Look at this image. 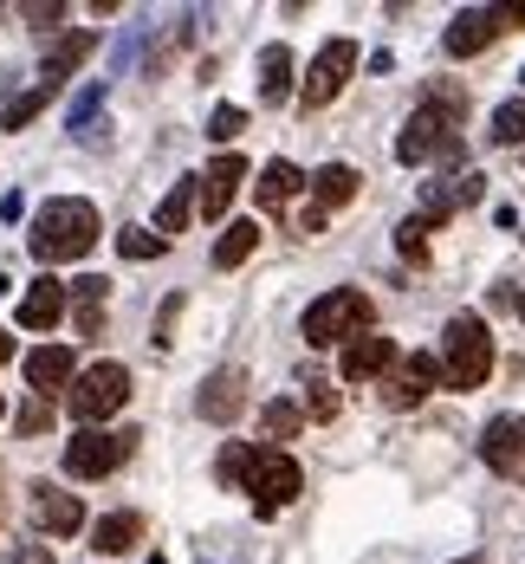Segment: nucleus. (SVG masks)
<instances>
[{
  "label": "nucleus",
  "mask_w": 525,
  "mask_h": 564,
  "mask_svg": "<svg viewBox=\"0 0 525 564\" xmlns=\"http://www.w3.org/2000/svg\"><path fill=\"white\" fill-rule=\"evenodd\" d=\"M221 480H233V487H247L253 494V507L260 512H280L298 500V487H305V474H298V460L280 448H221Z\"/></svg>",
  "instance_id": "f257e3e1"
},
{
  "label": "nucleus",
  "mask_w": 525,
  "mask_h": 564,
  "mask_svg": "<svg viewBox=\"0 0 525 564\" xmlns=\"http://www.w3.org/2000/svg\"><path fill=\"white\" fill-rule=\"evenodd\" d=\"M98 234H105V221H98V208H91V202L58 195V202H46V208L33 215L26 247H33V260L58 267V260H85V253L98 247Z\"/></svg>",
  "instance_id": "f03ea898"
},
{
  "label": "nucleus",
  "mask_w": 525,
  "mask_h": 564,
  "mask_svg": "<svg viewBox=\"0 0 525 564\" xmlns=\"http://www.w3.org/2000/svg\"><path fill=\"white\" fill-rule=\"evenodd\" d=\"M441 383L448 390H480L486 377H493V338H486V325L473 318V312H461V318H448V332H441Z\"/></svg>",
  "instance_id": "7ed1b4c3"
},
{
  "label": "nucleus",
  "mask_w": 525,
  "mask_h": 564,
  "mask_svg": "<svg viewBox=\"0 0 525 564\" xmlns=\"http://www.w3.org/2000/svg\"><path fill=\"white\" fill-rule=\"evenodd\" d=\"M370 332V299L357 292V285H338V292H325V299H311L305 305V318H298V338L311 344V350H331V344H350Z\"/></svg>",
  "instance_id": "20e7f679"
},
{
  "label": "nucleus",
  "mask_w": 525,
  "mask_h": 564,
  "mask_svg": "<svg viewBox=\"0 0 525 564\" xmlns=\"http://www.w3.org/2000/svg\"><path fill=\"white\" fill-rule=\"evenodd\" d=\"M461 91H428V105L403 123V137H396V163H428V156H441L448 143H455V123H461Z\"/></svg>",
  "instance_id": "39448f33"
},
{
  "label": "nucleus",
  "mask_w": 525,
  "mask_h": 564,
  "mask_svg": "<svg viewBox=\"0 0 525 564\" xmlns=\"http://www.w3.org/2000/svg\"><path fill=\"white\" fill-rule=\"evenodd\" d=\"M130 454H136V429H85V435L65 442V474L105 480V474H117Z\"/></svg>",
  "instance_id": "423d86ee"
},
{
  "label": "nucleus",
  "mask_w": 525,
  "mask_h": 564,
  "mask_svg": "<svg viewBox=\"0 0 525 564\" xmlns=\"http://www.w3.org/2000/svg\"><path fill=\"white\" fill-rule=\"evenodd\" d=\"M513 26H525V7H461L455 20H448V58H473L486 53L500 33H513Z\"/></svg>",
  "instance_id": "0eeeda50"
},
{
  "label": "nucleus",
  "mask_w": 525,
  "mask_h": 564,
  "mask_svg": "<svg viewBox=\"0 0 525 564\" xmlns=\"http://www.w3.org/2000/svg\"><path fill=\"white\" fill-rule=\"evenodd\" d=\"M65 402H72L78 422H105V415H117V409L130 402V370H123V364H91V370L72 383Z\"/></svg>",
  "instance_id": "6e6552de"
},
{
  "label": "nucleus",
  "mask_w": 525,
  "mask_h": 564,
  "mask_svg": "<svg viewBox=\"0 0 525 564\" xmlns=\"http://www.w3.org/2000/svg\"><path fill=\"white\" fill-rule=\"evenodd\" d=\"M350 72H357V46H350V40H325L318 58H311V72H305V85H298V105H305V111H325V105L350 85Z\"/></svg>",
  "instance_id": "1a4fd4ad"
},
{
  "label": "nucleus",
  "mask_w": 525,
  "mask_h": 564,
  "mask_svg": "<svg viewBox=\"0 0 525 564\" xmlns=\"http://www.w3.org/2000/svg\"><path fill=\"white\" fill-rule=\"evenodd\" d=\"M26 512H33V525L53 532V539H72V532L85 525L78 494H65V487H53V480H33V487H26Z\"/></svg>",
  "instance_id": "9d476101"
},
{
  "label": "nucleus",
  "mask_w": 525,
  "mask_h": 564,
  "mask_svg": "<svg viewBox=\"0 0 525 564\" xmlns=\"http://www.w3.org/2000/svg\"><path fill=\"white\" fill-rule=\"evenodd\" d=\"M357 182H363V175L350 170V163H325V170L311 175V215H305V234H318L325 215H338L344 202H357Z\"/></svg>",
  "instance_id": "9b49d317"
},
{
  "label": "nucleus",
  "mask_w": 525,
  "mask_h": 564,
  "mask_svg": "<svg viewBox=\"0 0 525 564\" xmlns=\"http://www.w3.org/2000/svg\"><path fill=\"white\" fill-rule=\"evenodd\" d=\"M195 182H201V215H208V221H221V215H228V202L240 195V182H247V163H240V156H215Z\"/></svg>",
  "instance_id": "f8f14e48"
},
{
  "label": "nucleus",
  "mask_w": 525,
  "mask_h": 564,
  "mask_svg": "<svg viewBox=\"0 0 525 564\" xmlns=\"http://www.w3.org/2000/svg\"><path fill=\"white\" fill-rule=\"evenodd\" d=\"M435 383H441V364L428 350H415V357H403V370H390V390L383 395H390V409H415Z\"/></svg>",
  "instance_id": "ddd939ff"
},
{
  "label": "nucleus",
  "mask_w": 525,
  "mask_h": 564,
  "mask_svg": "<svg viewBox=\"0 0 525 564\" xmlns=\"http://www.w3.org/2000/svg\"><path fill=\"white\" fill-rule=\"evenodd\" d=\"M240 402H247V377H240V370H215V377L201 383V395H195V415H201V422H233Z\"/></svg>",
  "instance_id": "4468645a"
},
{
  "label": "nucleus",
  "mask_w": 525,
  "mask_h": 564,
  "mask_svg": "<svg viewBox=\"0 0 525 564\" xmlns=\"http://www.w3.org/2000/svg\"><path fill=\"white\" fill-rule=\"evenodd\" d=\"M390 364H396V338L363 332V338L344 344V383H370V377H383Z\"/></svg>",
  "instance_id": "2eb2a0df"
},
{
  "label": "nucleus",
  "mask_w": 525,
  "mask_h": 564,
  "mask_svg": "<svg viewBox=\"0 0 525 564\" xmlns=\"http://www.w3.org/2000/svg\"><path fill=\"white\" fill-rule=\"evenodd\" d=\"M480 454H486V467H500V474L525 467V415H500V422H486Z\"/></svg>",
  "instance_id": "dca6fc26"
},
{
  "label": "nucleus",
  "mask_w": 525,
  "mask_h": 564,
  "mask_svg": "<svg viewBox=\"0 0 525 564\" xmlns=\"http://www.w3.org/2000/svg\"><path fill=\"white\" fill-rule=\"evenodd\" d=\"M72 370H78V364H72V350H65V344H46V350H33V357H26V383H33L40 402L65 390V383H72Z\"/></svg>",
  "instance_id": "f3484780"
},
{
  "label": "nucleus",
  "mask_w": 525,
  "mask_h": 564,
  "mask_svg": "<svg viewBox=\"0 0 525 564\" xmlns=\"http://www.w3.org/2000/svg\"><path fill=\"white\" fill-rule=\"evenodd\" d=\"M58 312H65V285L58 280H33V292L20 299V325H26V332H53Z\"/></svg>",
  "instance_id": "a211bd4d"
},
{
  "label": "nucleus",
  "mask_w": 525,
  "mask_h": 564,
  "mask_svg": "<svg viewBox=\"0 0 525 564\" xmlns=\"http://www.w3.org/2000/svg\"><path fill=\"white\" fill-rule=\"evenodd\" d=\"M91 46H98L91 33H65L58 46H46V58H40V85H53V91H58V78H65V72H78Z\"/></svg>",
  "instance_id": "6ab92c4d"
},
{
  "label": "nucleus",
  "mask_w": 525,
  "mask_h": 564,
  "mask_svg": "<svg viewBox=\"0 0 525 564\" xmlns=\"http://www.w3.org/2000/svg\"><path fill=\"white\" fill-rule=\"evenodd\" d=\"M298 188H305V175L292 170L286 156H280V163H266V170H260V182H253V195H260V208H286V202L298 195Z\"/></svg>",
  "instance_id": "aec40b11"
},
{
  "label": "nucleus",
  "mask_w": 525,
  "mask_h": 564,
  "mask_svg": "<svg viewBox=\"0 0 525 564\" xmlns=\"http://www.w3.org/2000/svg\"><path fill=\"white\" fill-rule=\"evenodd\" d=\"M105 292H111V280H78L72 285V299H78V338H98L105 332Z\"/></svg>",
  "instance_id": "412c9836"
},
{
  "label": "nucleus",
  "mask_w": 525,
  "mask_h": 564,
  "mask_svg": "<svg viewBox=\"0 0 525 564\" xmlns=\"http://www.w3.org/2000/svg\"><path fill=\"white\" fill-rule=\"evenodd\" d=\"M136 539H143V519H136V512H111V519H98V525H91V545H98V552H130V545H136Z\"/></svg>",
  "instance_id": "4be33fe9"
},
{
  "label": "nucleus",
  "mask_w": 525,
  "mask_h": 564,
  "mask_svg": "<svg viewBox=\"0 0 525 564\" xmlns=\"http://www.w3.org/2000/svg\"><path fill=\"white\" fill-rule=\"evenodd\" d=\"M286 91H292V53L286 46H266L260 53V98L266 105H286Z\"/></svg>",
  "instance_id": "5701e85b"
},
{
  "label": "nucleus",
  "mask_w": 525,
  "mask_h": 564,
  "mask_svg": "<svg viewBox=\"0 0 525 564\" xmlns=\"http://www.w3.org/2000/svg\"><path fill=\"white\" fill-rule=\"evenodd\" d=\"M253 247H260V227H253V221H228V227H221V240H215V267L228 273V267H240Z\"/></svg>",
  "instance_id": "b1692460"
},
{
  "label": "nucleus",
  "mask_w": 525,
  "mask_h": 564,
  "mask_svg": "<svg viewBox=\"0 0 525 564\" xmlns=\"http://www.w3.org/2000/svg\"><path fill=\"white\" fill-rule=\"evenodd\" d=\"M188 215H195V182H175L169 195H163V208H156V234L169 240V234H182L188 227Z\"/></svg>",
  "instance_id": "393cba45"
},
{
  "label": "nucleus",
  "mask_w": 525,
  "mask_h": 564,
  "mask_svg": "<svg viewBox=\"0 0 525 564\" xmlns=\"http://www.w3.org/2000/svg\"><path fill=\"white\" fill-rule=\"evenodd\" d=\"M117 253H123V260H163L169 240H163L156 227H123V234H117Z\"/></svg>",
  "instance_id": "a878e982"
},
{
  "label": "nucleus",
  "mask_w": 525,
  "mask_h": 564,
  "mask_svg": "<svg viewBox=\"0 0 525 564\" xmlns=\"http://www.w3.org/2000/svg\"><path fill=\"white\" fill-rule=\"evenodd\" d=\"M500 150H513V143H525V98H513V105H500L493 111V130H486Z\"/></svg>",
  "instance_id": "bb28decb"
},
{
  "label": "nucleus",
  "mask_w": 525,
  "mask_h": 564,
  "mask_svg": "<svg viewBox=\"0 0 525 564\" xmlns=\"http://www.w3.org/2000/svg\"><path fill=\"white\" fill-rule=\"evenodd\" d=\"M260 429H266V442H292V435L305 429V415H298V402H266Z\"/></svg>",
  "instance_id": "cd10ccee"
},
{
  "label": "nucleus",
  "mask_w": 525,
  "mask_h": 564,
  "mask_svg": "<svg viewBox=\"0 0 525 564\" xmlns=\"http://www.w3.org/2000/svg\"><path fill=\"white\" fill-rule=\"evenodd\" d=\"M46 105H53V85H33L26 98H13V105H7V130H26L33 117L46 111Z\"/></svg>",
  "instance_id": "c85d7f7f"
},
{
  "label": "nucleus",
  "mask_w": 525,
  "mask_h": 564,
  "mask_svg": "<svg viewBox=\"0 0 525 564\" xmlns=\"http://www.w3.org/2000/svg\"><path fill=\"white\" fill-rule=\"evenodd\" d=\"M240 130H247V111H240V105H215V117H208V137H215V143H233Z\"/></svg>",
  "instance_id": "c756f323"
},
{
  "label": "nucleus",
  "mask_w": 525,
  "mask_h": 564,
  "mask_svg": "<svg viewBox=\"0 0 525 564\" xmlns=\"http://www.w3.org/2000/svg\"><path fill=\"white\" fill-rule=\"evenodd\" d=\"M396 247H403V260H428V221H403Z\"/></svg>",
  "instance_id": "7c9ffc66"
},
{
  "label": "nucleus",
  "mask_w": 525,
  "mask_h": 564,
  "mask_svg": "<svg viewBox=\"0 0 525 564\" xmlns=\"http://www.w3.org/2000/svg\"><path fill=\"white\" fill-rule=\"evenodd\" d=\"M305 390H311V415H318V422H331V415H338V390H331L325 377H305Z\"/></svg>",
  "instance_id": "2f4dec72"
},
{
  "label": "nucleus",
  "mask_w": 525,
  "mask_h": 564,
  "mask_svg": "<svg viewBox=\"0 0 525 564\" xmlns=\"http://www.w3.org/2000/svg\"><path fill=\"white\" fill-rule=\"evenodd\" d=\"M46 422H53V409H46V402H40V395H33V402H26V409H20V435H40V429H46Z\"/></svg>",
  "instance_id": "473e14b6"
},
{
  "label": "nucleus",
  "mask_w": 525,
  "mask_h": 564,
  "mask_svg": "<svg viewBox=\"0 0 525 564\" xmlns=\"http://www.w3.org/2000/svg\"><path fill=\"white\" fill-rule=\"evenodd\" d=\"M7 564H53L46 545H20V552H7Z\"/></svg>",
  "instance_id": "72a5a7b5"
},
{
  "label": "nucleus",
  "mask_w": 525,
  "mask_h": 564,
  "mask_svg": "<svg viewBox=\"0 0 525 564\" xmlns=\"http://www.w3.org/2000/svg\"><path fill=\"white\" fill-rule=\"evenodd\" d=\"M26 20H33V26H53V20H65V7H53V0H40V7H26Z\"/></svg>",
  "instance_id": "f704fd0d"
},
{
  "label": "nucleus",
  "mask_w": 525,
  "mask_h": 564,
  "mask_svg": "<svg viewBox=\"0 0 525 564\" xmlns=\"http://www.w3.org/2000/svg\"><path fill=\"white\" fill-rule=\"evenodd\" d=\"M7 357H13V338H7V332H0V364H7Z\"/></svg>",
  "instance_id": "c9c22d12"
},
{
  "label": "nucleus",
  "mask_w": 525,
  "mask_h": 564,
  "mask_svg": "<svg viewBox=\"0 0 525 564\" xmlns=\"http://www.w3.org/2000/svg\"><path fill=\"white\" fill-rule=\"evenodd\" d=\"M519 318H525V299H519Z\"/></svg>",
  "instance_id": "e433bc0d"
},
{
  "label": "nucleus",
  "mask_w": 525,
  "mask_h": 564,
  "mask_svg": "<svg viewBox=\"0 0 525 564\" xmlns=\"http://www.w3.org/2000/svg\"><path fill=\"white\" fill-rule=\"evenodd\" d=\"M461 564H480V558H461Z\"/></svg>",
  "instance_id": "4c0bfd02"
},
{
  "label": "nucleus",
  "mask_w": 525,
  "mask_h": 564,
  "mask_svg": "<svg viewBox=\"0 0 525 564\" xmlns=\"http://www.w3.org/2000/svg\"><path fill=\"white\" fill-rule=\"evenodd\" d=\"M0 415H7V402H0Z\"/></svg>",
  "instance_id": "58836bf2"
},
{
  "label": "nucleus",
  "mask_w": 525,
  "mask_h": 564,
  "mask_svg": "<svg viewBox=\"0 0 525 564\" xmlns=\"http://www.w3.org/2000/svg\"><path fill=\"white\" fill-rule=\"evenodd\" d=\"M519 85H525V72H519Z\"/></svg>",
  "instance_id": "ea45409f"
}]
</instances>
